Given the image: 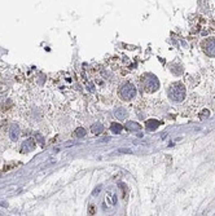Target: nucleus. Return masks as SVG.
Returning a JSON list of instances; mask_svg holds the SVG:
<instances>
[{"label": "nucleus", "instance_id": "1", "mask_svg": "<svg viewBox=\"0 0 215 216\" xmlns=\"http://www.w3.org/2000/svg\"><path fill=\"white\" fill-rule=\"evenodd\" d=\"M168 96L171 97V100L175 102H180L184 100L185 97V89L184 86L180 83H174L173 86L168 88Z\"/></svg>", "mask_w": 215, "mask_h": 216}, {"label": "nucleus", "instance_id": "2", "mask_svg": "<svg viewBox=\"0 0 215 216\" xmlns=\"http://www.w3.org/2000/svg\"><path fill=\"white\" fill-rule=\"evenodd\" d=\"M158 80L154 75H150V74H146V75L143 76V89L146 92H154L157 88H158Z\"/></svg>", "mask_w": 215, "mask_h": 216}, {"label": "nucleus", "instance_id": "3", "mask_svg": "<svg viewBox=\"0 0 215 216\" xmlns=\"http://www.w3.org/2000/svg\"><path fill=\"white\" fill-rule=\"evenodd\" d=\"M203 47V51L206 52V55L211 56V57H215V39L211 38V39H206L202 44Z\"/></svg>", "mask_w": 215, "mask_h": 216}, {"label": "nucleus", "instance_id": "4", "mask_svg": "<svg viewBox=\"0 0 215 216\" xmlns=\"http://www.w3.org/2000/svg\"><path fill=\"white\" fill-rule=\"evenodd\" d=\"M123 89H124L123 92H126V96H124V98H128V100L134 97V96H135V93H136V91H135L134 86H131V84H127V86L124 87Z\"/></svg>", "mask_w": 215, "mask_h": 216}, {"label": "nucleus", "instance_id": "5", "mask_svg": "<svg viewBox=\"0 0 215 216\" xmlns=\"http://www.w3.org/2000/svg\"><path fill=\"white\" fill-rule=\"evenodd\" d=\"M34 146H35V143L33 140H27L26 143H25L23 145H22V150L23 151H31L34 149Z\"/></svg>", "mask_w": 215, "mask_h": 216}, {"label": "nucleus", "instance_id": "6", "mask_svg": "<svg viewBox=\"0 0 215 216\" xmlns=\"http://www.w3.org/2000/svg\"><path fill=\"white\" fill-rule=\"evenodd\" d=\"M157 126H158V122H153V120L152 122H148V128H150V129H154Z\"/></svg>", "mask_w": 215, "mask_h": 216}]
</instances>
